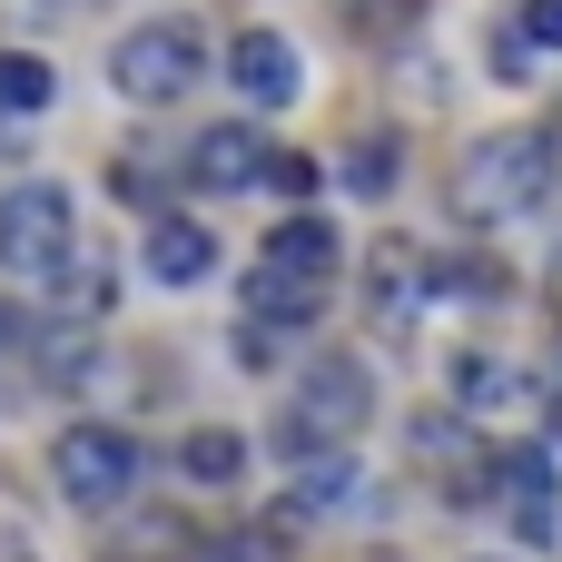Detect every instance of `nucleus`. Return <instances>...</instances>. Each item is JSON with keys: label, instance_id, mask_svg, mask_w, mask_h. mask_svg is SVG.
<instances>
[{"label": "nucleus", "instance_id": "f257e3e1", "mask_svg": "<svg viewBox=\"0 0 562 562\" xmlns=\"http://www.w3.org/2000/svg\"><path fill=\"white\" fill-rule=\"evenodd\" d=\"M543 188H553V138H543V128H494V138H474L464 168H454V207H464L474 227L524 217Z\"/></svg>", "mask_w": 562, "mask_h": 562}, {"label": "nucleus", "instance_id": "f03ea898", "mask_svg": "<svg viewBox=\"0 0 562 562\" xmlns=\"http://www.w3.org/2000/svg\"><path fill=\"white\" fill-rule=\"evenodd\" d=\"M375 415V375L356 366V356H316L306 366V385H296V405L277 415V454L296 464V454H326V445H356V425Z\"/></svg>", "mask_w": 562, "mask_h": 562}, {"label": "nucleus", "instance_id": "7ed1b4c3", "mask_svg": "<svg viewBox=\"0 0 562 562\" xmlns=\"http://www.w3.org/2000/svg\"><path fill=\"white\" fill-rule=\"evenodd\" d=\"M198 69H207L198 20H138V30H119V49H109V89H119L128 109H168V99H188Z\"/></svg>", "mask_w": 562, "mask_h": 562}, {"label": "nucleus", "instance_id": "20e7f679", "mask_svg": "<svg viewBox=\"0 0 562 562\" xmlns=\"http://www.w3.org/2000/svg\"><path fill=\"white\" fill-rule=\"evenodd\" d=\"M69 247H79V217H69V188L59 178H30V188L0 198V277L40 286Z\"/></svg>", "mask_w": 562, "mask_h": 562}, {"label": "nucleus", "instance_id": "39448f33", "mask_svg": "<svg viewBox=\"0 0 562 562\" xmlns=\"http://www.w3.org/2000/svg\"><path fill=\"white\" fill-rule=\"evenodd\" d=\"M49 474H59V494H69L79 514H109V504H128V484H138V445H128L119 425H69V435L49 445Z\"/></svg>", "mask_w": 562, "mask_h": 562}, {"label": "nucleus", "instance_id": "423d86ee", "mask_svg": "<svg viewBox=\"0 0 562 562\" xmlns=\"http://www.w3.org/2000/svg\"><path fill=\"white\" fill-rule=\"evenodd\" d=\"M257 168H267V128H247V119H217L188 138V188H207V198H247Z\"/></svg>", "mask_w": 562, "mask_h": 562}, {"label": "nucleus", "instance_id": "0eeeda50", "mask_svg": "<svg viewBox=\"0 0 562 562\" xmlns=\"http://www.w3.org/2000/svg\"><path fill=\"white\" fill-rule=\"evenodd\" d=\"M227 79H237V99H257V109H286V99L306 89V69H296L286 30H237V49H227Z\"/></svg>", "mask_w": 562, "mask_h": 562}, {"label": "nucleus", "instance_id": "6e6552de", "mask_svg": "<svg viewBox=\"0 0 562 562\" xmlns=\"http://www.w3.org/2000/svg\"><path fill=\"white\" fill-rule=\"evenodd\" d=\"M494 494H514L524 533H533V543H553V504H562V484H553V454H543V445H504V454H494Z\"/></svg>", "mask_w": 562, "mask_h": 562}, {"label": "nucleus", "instance_id": "1a4fd4ad", "mask_svg": "<svg viewBox=\"0 0 562 562\" xmlns=\"http://www.w3.org/2000/svg\"><path fill=\"white\" fill-rule=\"evenodd\" d=\"M148 277L158 286H207L217 277V237L198 217H148Z\"/></svg>", "mask_w": 562, "mask_h": 562}, {"label": "nucleus", "instance_id": "9d476101", "mask_svg": "<svg viewBox=\"0 0 562 562\" xmlns=\"http://www.w3.org/2000/svg\"><path fill=\"white\" fill-rule=\"evenodd\" d=\"M247 316H257V326H277V336H296V326H316V316H326V277L257 267V277H247Z\"/></svg>", "mask_w": 562, "mask_h": 562}, {"label": "nucleus", "instance_id": "9b49d317", "mask_svg": "<svg viewBox=\"0 0 562 562\" xmlns=\"http://www.w3.org/2000/svg\"><path fill=\"white\" fill-rule=\"evenodd\" d=\"M533 385H524V366L514 356H484V346H454V405L464 415H514Z\"/></svg>", "mask_w": 562, "mask_h": 562}, {"label": "nucleus", "instance_id": "f8f14e48", "mask_svg": "<svg viewBox=\"0 0 562 562\" xmlns=\"http://www.w3.org/2000/svg\"><path fill=\"white\" fill-rule=\"evenodd\" d=\"M109 562H178L188 553V524L178 514H138V504H109V533H99Z\"/></svg>", "mask_w": 562, "mask_h": 562}, {"label": "nucleus", "instance_id": "ddd939ff", "mask_svg": "<svg viewBox=\"0 0 562 562\" xmlns=\"http://www.w3.org/2000/svg\"><path fill=\"white\" fill-rule=\"evenodd\" d=\"M336 257H346V237H336L316 207H296V217L267 237V257H257V267H286V277H336Z\"/></svg>", "mask_w": 562, "mask_h": 562}, {"label": "nucleus", "instance_id": "4468645a", "mask_svg": "<svg viewBox=\"0 0 562 562\" xmlns=\"http://www.w3.org/2000/svg\"><path fill=\"white\" fill-rule=\"evenodd\" d=\"M356 494H366V484H356V454H346V445L296 454V514H316V524H326V514H356Z\"/></svg>", "mask_w": 562, "mask_h": 562}, {"label": "nucleus", "instance_id": "2eb2a0df", "mask_svg": "<svg viewBox=\"0 0 562 562\" xmlns=\"http://www.w3.org/2000/svg\"><path fill=\"white\" fill-rule=\"evenodd\" d=\"M366 296H375V316H385V326H405V316H415L425 267H415V247H405V237H385V247L366 257Z\"/></svg>", "mask_w": 562, "mask_h": 562}, {"label": "nucleus", "instance_id": "dca6fc26", "mask_svg": "<svg viewBox=\"0 0 562 562\" xmlns=\"http://www.w3.org/2000/svg\"><path fill=\"white\" fill-rule=\"evenodd\" d=\"M40 286H49L69 316H109V306H119V277H109V257H79V247H69V257H59Z\"/></svg>", "mask_w": 562, "mask_h": 562}, {"label": "nucleus", "instance_id": "f3484780", "mask_svg": "<svg viewBox=\"0 0 562 562\" xmlns=\"http://www.w3.org/2000/svg\"><path fill=\"white\" fill-rule=\"evenodd\" d=\"M178 474H188V484H237V474H247V435H227V425H198V435L178 445Z\"/></svg>", "mask_w": 562, "mask_h": 562}, {"label": "nucleus", "instance_id": "a211bd4d", "mask_svg": "<svg viewBox=\"0 0 562 562\" xmlns=\"http://www.w3.org/2000/svg\"><path fill=\"white\" fill-rule=\"evenodd\" d=\"M49 89H59V69L40 49H0V119H40Z\"/></svg>", "mask_w": 562, "mask_h": 562}, {"label": "nucleus", "instance_id": "6ab92c4d", "mask_svg": "<svg viewBox=\"0 0 562 562\" xmlns=\"http://www.w3.org/2000/svg\"><path fill=\"white\" fill-rule=\"evenodd\" d=\"M395 168H405L395 128H366V138L346 148V188H356V198H385V188H395Z\"/></svg>", "mask_w": 562, "mask_h": 562}, {"label": "nucleus", "instance_id": "aec40b11", "mask_svg": "<svg viewBox=\"0 0 562 562\" xmlns=\"http://www.w3.org/2000/svg\"><path fill=\"white\" fill-rule=\"evenodd\" d=\"M257 188H277V198H316V158H296V148H267Z\"/></svg>", "mask_w": 562, "mask_h": 562}, {"label": "nucleus", "instance_id": "412c9836", "mask_svg": "<svg viewBox=\"0 0 562 562\" xmlns=\"http://www.w3.org/2000/svg\"><path fill=\"white\" fill-rule=\"evenodd\" d=\"M514 30H524L533 49H562V0H524V10H514Z\"/></svg>", "mask_w": 562, "mask_h": 562}, {"label": "nucleus", "instance_id": "4be33fe9", "mask_svg": "<svg viewBox=\"0 0 562 562\" xmlns=\"http://www.w3.org/2000/svg\"><path fill=\"white\" fill-rule=\"evenodd\" d=\"M207 562H277V543H267V533H237V543H217Z\"/></svg>", "mask_w": 562, "mask_h": 562}, {"label": "nucleus", "instance_id": "5701e85b", "mask_svg": "<svg viewBox=\"0 0 562 562\" xmlns=\"http://www.w3.org/2000/svg\"><path fill=\"white\" fill-rule=\"evenodd\" d=\"M0 562H40V553H30V533H20V524H0Z\"/></svg>", "mask_w": 562, "mask_h": 562}, {"label": "nucleus", "instance_id": "b1692460", "mask_svg": "<svg viewBox=\"0 0 562 562\" xmlns=\"http://www.w3.org/2000/svg\"><path fill=\"white\" fill-rule=\"evenodd\" d=\"M543 425H553V445H562V395H553V405H543Z\"/></svg>", "mask_w": 562, "mask_h": 562}]
</instances>
